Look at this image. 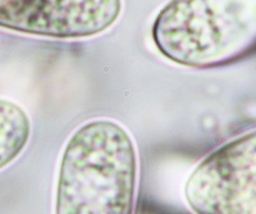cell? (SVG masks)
<instances>
[{"instance_id":"5","label":"cell","mask_w":256,"mask_h":214,"mask_svg":"<svg viewBox=\"0 0 256 214\" xmlns=\"http://www.w3.org/2000/svg\"><path fill=\"white\" fill-rule=\"evenodd\" d=\"M31 120L20 104L0 98V170L14 162L27 146Z\"/></svg>"},{"instance_id":"1","label":"cell","mask_w":256,"mask_h":214,"mask_svg":"<svg viewBox=\"0 0 256 214\" xmlns=\"http://www.w3.org/2000/svg\"><path fill=\"white\" fill-rule=\"evenodd\" d=\"M138 159L120 122H84L64 145L54 214H134Z\"/></svg>"},{"instance_id":"2","label":"cell","mask_w":256,"mask_h":214,"mask_svg":"<svg viewBox=\"0 0 256 214\" xmlns=\"http://www.w3.org/2000/svg\"><path fill=\"white\" fill-rule=\"evenodd\" d=\"M152 35L160 53L177 64L233 62L256 48V0H170Z\"/></svg>"},{"instance_id":"3","label":"cell","mask_w":256,"mask_h":214,"mask_svg":"<svg viewBox=\"0 0 256 214\" xmlns=\"http://www.w3.org/2000/svg\"><path fill=\"white\" fill-rule=\"evenodd\" d=\"M184 198L195 214H256V128L201 159Z\"/></svg>"},{"instance_id":"4","label":"cell","mask_w":256,"mask_h":214,"mask_svg":"<svg viewBox=\"0 0 256 214\" xmlns=\"http://www.w3.org/2000/svg\"><path fill=\"white\" fill-rule=\"evenodd\" d=\"M122 0H0V27L50 38H86L110 28Z\"/></svg>"}]
</instances>
